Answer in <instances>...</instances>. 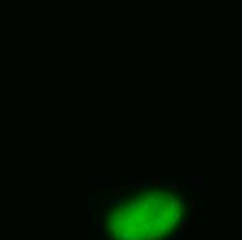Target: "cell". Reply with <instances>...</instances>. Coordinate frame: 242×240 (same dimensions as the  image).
<instances>
[{
  "label": "cell",
  "instance_id": "cell-4",
  "mask_svg": "<svg viewBox=\"0 0 242 240\" xmlns=\"http://www.w3.org/2000/svg\"><path fill=\"white\" fill-rule=\"evenodd\" d=\"M150 183H152V186H154V187H159L160 186V179L157 176L152 178V179H150Z\"/></svg>",
  "mask_w": 242,
  "mask_h": 240
},
{
  "label": "cell",
  "instance_id": "cell-2",
  "mask_svg": "<svg viewBox=\"0 0 242 240\" xmlns=\"http://www.w3.org/2000/svg\"><path fill=\"white\" fill-rule=\"evenodd\" d=\"M129 187V183H124V185H120V186H114L113 190H114V193H118V192H124V190H127Z\"/></svg>",
  "mask_w": 242,
  "mask_h": 240
},
{
  "label": "cell",
  "instance_id": "cell-1",
  "mask_svg": "<svg viewBox=\"0 0 242 240\" xmlns=\"http://www.w3.org/2000/svg\"><path fill=\"white\" fill-rule=\"evenodd\" d=\"M184 197L149 192L117 203L106 218L110 240H164L185 226Z\"/></svg>",
  "mask_w": 242,
  "mask_h": 240
},
{
  "label": "cell",
  "instance_id": "cell-3",
  "mask_svg": "<svg viewBox=\"0 0 242 240\" xmlns=\"http://www.w3.org/2000/svg\"><path fill=\"white\" fill-rule=\"evenodd\" d=\"M167 187L170 190H178L181 186L178 183H175V182H167Z\"/></svg>",
  "mask_w": 242,
  "mask_h": 240
},
{
  "label": "cell",
  "instance_id": "cell-5",
  "mask_svg": "<svg viewBox=\"0 0 242 240\" xmlns=\"http://www.w3.org/2000/svg\"><path fill=\"white\" fill-rule=\"evenodd\" d=\"M104 204H106V200H104V199H102V200H99V201H97V205H99V210H100V208H103V207H104Z\"/></svg>",
  "mask_w": 242,
  "mask_h": 240
}]
</instances>
